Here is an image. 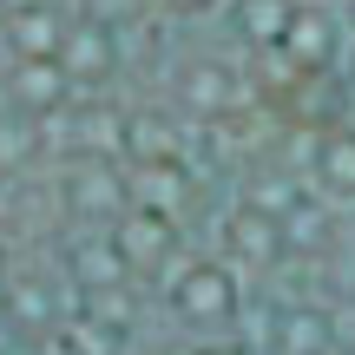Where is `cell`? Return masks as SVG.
<instances>
[{
    "instance_id": "6da1fadb",
    "label": "cell",
    "mask_w": 355,
    "mask_h": 355,
    "mask_svg": "<svg viewBox=\"0 0 355 355\" xmlns=\"http://www.w3.org/2000/svg\"><path fill=\"white\" fill-rule=\"evenodd\" d=\"M198 290H184L178 296V309H184V322H224L230 316V290H211L217 277H191Z\"/></svg>"
},
{
    "instance_id": "7a4b0ae2",
    "label": "cell",
    "mask_w": 355,
    "mask_h": 355,
    "mask_svg": "<svg viewBox=\"0 0 355 355\" xmlns=\"http://www.w3.org/2000/svg\"><path fill=\"white\" fill-rule=\"evenodd\" d=\"M198 355H243V349H224V343H204Z\"/></svg>"
}]
</instances>
